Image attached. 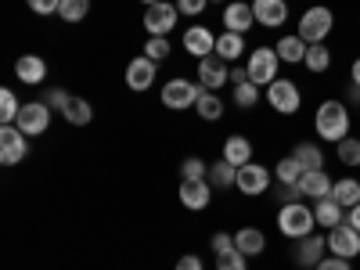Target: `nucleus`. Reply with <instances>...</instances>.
<instances>
[{"mask_svg":"<svg viewBox=\"0 0 360 270\" xmlns=\"http://www.w3.org/2000/svg\"><path fill=\"white\" fill-rule=\"evenodd\" d=\"M314 130H317L321 141L339 144L342 137H349V108H346L342 101H324V105L317 108Z\"/></svg>","mask_w":360,"mask_h":270,"instance_id":"obj_1","label":"nucleus"},{"mask_svg":"<svg viewBox=\"0 0 360 270\" xmlns=\"http://www.w3.org/2000/svg\"><path fill=\"white\" fill-rule=\"evenodd\" d=\"M317 227V217H314V209L307 202H288L281 205V213H278V231L285 238H292V242H299V238H307L314 234Z\"/></svg>","mask_w":360,"mask_h":270,"instance_id":"obj_2","label":"nucleus"},{"mask_svg":"<svg viewBox=\"0 0 360 270\" xmlns=\"http://www.w3.org/2000/svg\"><path fill=\"white\" fill-rule=\"evenodd\" d=\"M332 25H335L332 8H324V4L307 8V11H303V18H299V37H303L307 44H324V40H328V33H332Z\"/></svg>","mask_w":360,"mask_h":270,"instance_id":"obj_3","label":"nucleus"},{"mask_svg":"<svg viewBox=\"0 0 360 270\" xmlns=\"http://www.w3.org/2000/svg\"><path fill=\"white\" fill-rule=\"evenodd\" d=\"M278 65H281V58H278L274 47H256V51L249 54V62H245L249 79H252L256 86H270V83H274V79H278Z\"/></svg>","mask_w":360,"mask_h":270,"instance_id":"obj_4","label":"nucleus"},{"mask_svg":"<svg viewBox=\"0 0 360 270\" xmlns=\"http://www.w3.org/2000/svg\"><path fill=\"white\" fill-rule=\"evenodd\" d=\"M205 94L202 83H191V79H169L162 86V105L173 108V112H184L191 105H198V98Z\"/></svg>","mask_w":360,"mask_h":270,"instance_id":"obj_5","label":"nucleus"},{"mask_svg":"<svg viewBox=\"0 0 360 270\" xmlns=\"http://www.w3.org/2000/svg\"><path fill=\"white\" fill-rule=\"evenodd\" d=\"M15 127H18L25 137L47 134V127H51V105H47V101H29V105H22V112H18V119H15Z\"/></svg>","mask_w":360,"mask_h":270,"instance_id":"obj_6","label":"nucleus"},{"mask_svg":"<svg viewBox=\"0 0 360 270\" xmlns=\"http://www.w3.org/2000/svg\"><path fill=\"white\" fill-rule=\"evenodd\" d=\"M266 101H270V108H278L281 115H295L299 105H303V94H299V86L292 79H274L266 86Z\"/></svg>","mask_w":360,"mask_h":270,"instance_id":"obj_7","label":"nucleus"},{"mask_svg":"<svg viewBox=\"0 0 360 270\" xmlns=\"http://www.w3.org/2000/svg\"><path fill=\"white\" fill-rule=\"evenodd\" d=\"M270 180H274V173H270L266 166H256V162H245V166H238V191L242 195H263L270 188Z\"/></svg>","mask_w":360,"mask_h":270,"instance_id":"obj_8","label":"nucleus"},{"mask_svg":"<svg viewBox=\"0 0 360 270\" xmlns=\"http://www.w3.org/2000/svg\"><path fill=\"white\" fill-rule=\"evenodd\" d=\"M328 252H332V256H342V259L360 256V234H356L349 224L332 227V231H328Z\"/></svg>","mask_w":360,"mask_h":270,"instance_id":"obj_9","label":"nucleus"},{"mask_svg":"<svg viewBox=\"0 0 360 270\" xmlns=\"http://www.w3.org/2000/svg\"><path fill=\"white\" fill-rule=\"evenodd\" d=\"M25 155H29L25 134L18 127H4V130H0V162H4V166H18Z\"/></svg>","mask_w":360,"mask_h":270,"instance_id":"obj_10","label":"nucleus"},{"mask_svg":"<svg viewBox=\"0 0 360 270\" xmlns=\"http://www.w3.org/2000/svg\"><path fill=\"white\" fill-rule=\"evenodd\" d=\"M176 8L173 4H166V0H159V4H152V8H148L144 11V29H148V33H152V37H166L169 33V29L176 25Z\"/></svg>","mask_w":360,"mask_h":270,"instance_id":"obj_11","label":"nucleus"},{"mask_svg":"<svg viewBox=\"0 0 360 270\" xmlns=\"http://www.w3.org/2000/svg\"><path fill=\"white\" fill-rule=\"evenodd\" d=\"M324 249H328V238H324V234L299 238V242H295V263L303 266V270H310V266H317V263L324 259Z\"/></svg>","mask_w":360,"mask_h":270,"instance_id":"obj_12","label":"nucleus"},{"mask_svg":"<svg viewBox=\"0 0 360 270\" xmlns=\"http://www.w3.org/2000/svg\"><path fill=\"white\" fill-rule=\"evenodd\" d=\"M227 79H231V69H227L224 58L209 54V58H202V62H198V83H202L205 90H217V86H224Z\"/></svg>","mask_w":360,"mask_h":270,"instance_id":"obj_13","label":"nucleus"},{"mask_svg":"<svg viewBox=\"0 0 360 270\" xmlns=\"http://www.w3.org/2000/svg\"><path fill=\"white\" fill-rule=\"evenodd\" d=\"M252 15H256L259 25L278 29V25L288 22V4L285 0H252Z\"/></svg>","mask_w":360,"mask_h":270,"instance_id":"obj_14","label":"nucleus"},{"mask_svg":"<svg viewBox=\"0 0 360 270\" xmlns=\"http://www.w3.org/2000/svg\"><path fill=\"white\" fill-rule=\"evenodd\" d=\"M252 22H256V15H252V4H242V0H231V4L224 8V29H231V33H249L252 29Z\"/></svg>","mask_w":360,"mask_h":270,"instance_id":"obj_15","label":"nucleus"},{"mask_svg":"<svg viewBox=\"0 0 360 270\" xmlns=\"http://www.w3.org/2000/svg\"><path fill=\"white\" fill-rule=\"evenodd\" d=\"M15 76L22 83H29V86H37V83L47 79V62H44L40 54H22L18 62H15Z\"/></svg>","mask_w":360,"mask_h":270,"instance_id":"obj_16","label":"nucleus"},{"mask_svg":"<svg viewBox=\"0 0 360 270\" xmlns=\"http://www.w3.org/2000/svg\"><path fill=\"white\" fill-rule=\"evenodd\" d=\"M152 79H155V62L152 58H134V62L127 65V86L130 90H148L152 86Z\"/></svg>","mask_w":360,"mask_h":270,"instance_id":"obj_17","label":"nucleus"},{"mask_svg":"<svg viewBox=\"0 0 360 270\" xmlns=\"http://www.w3.org/2000/svg\"><path fill=\"white\" fill-rule=\"evenodd\" d=\"M209 198H213V184H209V180H184V184H180V202L188 209H205Z\"/></svg>","mask_w":360,"mask_h":270,"instance_id":"obj_18","label":"nucleus"},{"mask_svg":"<svg viewBox=\"0 0 360 270\" xmlns=\"http://www.w3.org/2000/svg\"><path fill=\"white\" fill-rule=\"evenodd\" d=\"M314 217H317V224H321V227L332 231V227L346 224V209H342L332 195H324V198H317V202H314Z\"/></svg>","mask_w":360,"mask_h":270,"instance_id":"obj_19","label":"nucleus"},{"mask_svg":"<svg viewBox=\"0 0 360 270\" xmlns=\"http://www.w3.org/2000/svg\"><path fill=\"white\" fill-rule=\"evenodd\" d=\"M299 188H303V195H310V198L317 202V198H324V195H332L335 180L328 176L324 169H307L303 176H299Z\"/></svg>","mask_w":360,"mask_h":270,"instance_id":"obj_20","label":"nucleus"},{"mask_svg":"<svg viewBox=\"0 0 360 270\" xmlns=\"http://www.w3.org/2000/svg\"><path fill=\"white\" fill-rule=\"evenodd\" d=\"M184 47H188V51L198 58V62H202V58H209V54L217 51V37L209 33V29L195 25V29H188V33H184Z\"/></svg>","mask_w":360,"mask_h":270,"instance_id":"obj_21","label":"nucleus"},{"mask_svg":"<svg viewBox=\"0 0 360 270\" xmlns=\"http://www.w3.org/2000/svg\"><path fill=\"white\" fill-rule=\"evenodd\" d=\"M242 51H245V37L224 29V33L217 37V51H213V54L224 58V62H238V58H242Z\"/></svg>","mask_w":360,"mask_h":270,"instance_id":"obj_22","label":"nucleus"},{"mask_svg":"<svg viewBox=\"0 0 360 270\" xmlns=\"http://www.w3.org/2000/svg\"><path fill=\"white\" fill-rule=\"evenodd\" d=\"M278 51V58H281V62H288V65H295V62H303V58H307V51H310V44L303 40V37H281V44L274 47Z\"/></svg>","mask_w":360,"mask_h":270,"instance_id":"obj_23","label":"nucleus"},{"mask_svg":"<svg viewBox=\"0 0 360 270\" xmlns=\"http://www.w3.org/2000/svg\"><path fill=\"white\" fill-rule=\"evenodd\" d=\"M332 198H335V202L346 209V213H349L353 205H360V180H353V176H342V180H335Z\"/></svg>","mask_w":360,"mask_h":270,"instance_id":"obj_24","label":"nucleus"},{"mask_svg":"<svg viewBox=\"0 0 360 270\" xmlns=\"http://www.w3.org/2000/svg\"><path fill=\"white\" fill-rule=\"evenodd\" d=\"M224 159L227 162H234V166H245V162H252V144H249V137H227L224 141Z\"/></svg>","mask_w":360,"mask_h":270,"instance_id":"obj_25","label":"nucleus"},{"mask_svg":"<svg viewBox=\"0 0 360 270\" xmlns=\"http://www.w3.org/2000/svg\"><path fill=\"white\" fill-rule=\"evenodd\" d=\"M234 242H238V252H245V256H259L266 249V234L256 231V227H242L234 234Z\"/></svg>","mask_w":360,"mask_h":270,"instance_id":"obj_26","label":"nucleus"},{"mask_svg":"<svg viewBox=\"0 0 360 270\" xmlns=\"http://www.w3.org/2000/svg\"><path fill=\"white\" fill-rule=\"evenodd\" d=\"M292 155L299 159V166H303V169H324V152H321V144H310V141H299Z\"/></svg>","mask_w":360,"mask_h":270,"instance_id":"obj_27","label":"nucleus"},{"mask_svg":"<svg viewBox=\"0 0 360 270\" xmlns=\"http://www.w3.org/2000/svg\"><path fill=\"white\" fill-rule=\"evenodd\" d=\"M209 184L213 188H231V184H238V166L234 162H227V159H220V162H213L209 166Z\"/></svg>","mask_w":360,"mask_h":270,"instance_id":"obj_28","label":"nucleus"},{"mask_svg":"<svg viewBox=\"0 0 360 270\" xmlns=\"http://www.w3.org/2000/svg\"><path fill=\"white\" fill-rule=\"evenodd\" d=\"M307 169L299 166V159L295 155H285L278 166H274V176H278V184L285 188V184H299V176H303Z\"/></svg>","mask_w":360,"mask_h":270,"instance_id":"obj_29","label":"nucleus"},{"mask_svg":"<svg viewBox=\"0 0 360 270\" xmlns=\"http://www.w3.org/2000/svg\"><path fill=\"white\" fill-rule=\"evenodd\" d=\"M303 65H307L310 72H328V65H332V51H328L324 44H310Z\"/></svg>","mask_w":360,"mask_h":270,"instance_id":"obj_30","label":"nucleus"},{"mask_svg":"<svg viewBox=\"0 0 360 270\" xmlns=\"http://www.w3.org/2000/svg\"><path fill=\"white\" fill-rule=\"evenodd\" d=\"M18 112H22V105H18V98H15V90H0V123L4 127H15V119H18Z\"/></svg>","mask_w":360,"mask_h":270,"instance_id":"obj_31","label":"nucleus"},{"mask_svg":"<svg viewBox=\"0 0 360 270\" xmlns=\"http://www.w3.org/2000/svg\"><path fill=\"white\" fill-rule=\"evenodd\" d=\"M62 115L69 119L72 127H86L90 119H94V108H90V101H83V98H72V105H69Z\"/></svg>","mask_w":360,"mask_h":270,"instance_id":"obj_32","label":"nucleus"},{"mask_svg":"<svg viewBox=\"0 0 360 270\" xmlns=\"http://www.w3.org/2000/svg\"><path fill=\"white\" fill-rule=\"evenodd\" d=\"M256 101H259V86H256L252 79L234 83V105H238V108H256Z\"/></svg>","mask_w":360,"mask_h":270,"instance_id":"obj_33","label":"nucleus"},{"mask_svg":"<svg viewBox=\"0 0 360 270\" xmlns=\"http://www.w3.org/2000/svg\"><path fill=\"white\" fill-rule=\"evenodd\" d=\"M195 108H198V115H202V119H209V123L224 115V101L213 94V90H205V94L198 98V105H195Z\"/></svg>","mask_w":360,"mask_h":270,"instance_id":"obj_34","label":"nucleus"},{"mask_svg":"<svg viewBox=\"0 0 360 270\" xmlns=\"http://www.w3.org/2000/svg\"><path fill=\"white\" fill-rule=\"evenodd\" d=\"M335 148H339V162L342 166H360V137H342Z\"/></svg>","mask_w":360,"mask_h":270,"instance_id":"obj_35","label":"nucleus"},{"mask_svg":"<svg viewBox=\"0 0 360 270\" xmlns=\"http://www.w3.org/2000/svg\"><path fill=\"white\" fill-rule=\"evenodd\" d=\"M65 22H83L90 15V0H62V8H58Z\"/></svg>","mask_w":360,"mask_h":270,"instance_id":"obj_36","label":"nucleus"},{"mask_svg":"<svg viewBox=\"0 0 360 270\" xmlns=\"http://www.w3.org/2000/svg\"><path fill=\"white\" fill-rule=\"evenodd\" d=\"M166 54H169V40L166 37H152L144 44V58H152V62H162Z\"/></svg>","mask_w":360,"mask_h":270,"instance_id":"obj_37","label":"nucleus"},{"mask_svg":"<svg viewBox=\"0 0 360 270\" xmlns=\"http://www.w3.org/2000/svg\"><path fill=\"white\" fill-rule=\"evenodd\" d=\"M180 176L184 180H205L209 176V166L202 159H184V166H180Z\"/></svg>","mask_w":360,"mask_h":270,"instance_id":"obj_38","label":"nucleus"},{"mask_svg":"<svg viewBox=\"0 0 360 270\" xmlns=\"http://www.w3.org/2000/svg\"><path fill=\"white\" fill-rule=\"evenodd\" d=\"M217 270H249V256H245V252L217 256Z\"/></svg>","mask_w":360,"mask_h":270,"instance_id":"obj_39","label":"nucleus"},{"mask_svg":"<svg viewBox=\"0 0 360 270\" xmlns=\"http://www.w3.org/2000/svg\"><path fill=\"white\" fill-rule=\"evenodd\" d=\"M47 105L58 108V112H65V108L72 105V94H69V90H62V86H51V90H47Z\"/></svg>","mask_w":360,"mask_h":270,"instance_id":"obj_40","label":"nucleus"},{"mask_svg":"<svg viewBox=\"0 0 360 270\" xmlns=\"http://www.w3.org/2000/svg\"><path fill=\"white\" fill-rule=\"evenodd\" d=\"M213 252L217 256H231V252H238V242H234V234H213Z\"/></svg>","mask_w":360,"mask_h":270,"instance_id":"obj_41","label":"nucleus"},{"mask_svg":"<svg viewBox=\"0 0 360 270\" xmlns=\"http://www.w3.org/2000/svg\"><path fill=\"white\" fill-rule=\"evenodd\" d=\"M29 11H37V15H58V8H62V0H25Z\"/></svg>","mask_w":360,"mask_h":270,"instance_id":"obj_42","label":"nucleus"},{"mask_svg":"<svg viewBox=\"0 0 360 270\" xmlns=\"http://www.w3.org/2000/svg\"><path fill=\"white\" fill-rule=\"evenodd\" d=\"M314 270H353V266H349V259H342V256H324Z\"/></svg>","mask_w":360,"mask_h":270,"instance_id":"obj_43","label":"nucleus"},{"mask_svg":"<svg viewBox=\"0 0 360 270\" xmlns=\"http://www.w3.org/2000/svg\"><path fill=\"white\" fill-rule=\"evenodd\" d=\"M205 4H209V0H176V11H184V15H202Z\"/></svg>","mask_w":360,"mask_h":270,"instance_id":"obj_44","label":"nucleus"},{"mask_svg":"<svg viewBox=\"0 0 360 270\" xmlns=\"http://www.w3.org/2000/svg\"><path fill=\"white\" fill-rule=\"evenodd\" d=\"M307 195H303V188H299V184H285L281 188V205H288V202H303Z\"/></svg>","mask_w":360,"mask_h":270,"instance_id":"obj_45","label":"nucleus"},{"mask_svg":"<svg viewBox=\"0 0 360 270\" xmlns=\"http://www.w3.org/2000/svg\"><path fill=\"white\" fill-rule=\"evenodd\" d=\"M176 270H205V266H202V259H198L195 252H188V256L176 259Z\"/></svg>","mask_w":360,"mask_h":270,"instance_id":"obj_46","label":"nucleus"},{"mask_svg":"<svg viewBox=\"0 0 360 270\" xmlns=\"http://www.w3.org/2000/svg\"><path fill=\"white\" fill-rule=\"evenodd\" d=\"M346 224H349V227H353V231L360 234V205H353L349 213H346Z\"/></svg>","mask_w":360,"mask_h":270,"instance_id":"obj_47","label":"nucleus"},{"mask_svg":"<svg viewBox=\"0 0 360 270\" xmlns=\"http://www.w3.org/2000/svg\"><path fill=\"white\" fill-rule=\"evenodd\" d=\"M245 79H249V69L245 65H234L231 69V83H245Z\"/></svg>","mask_w":360,"mask_h":270,"instance_id":"obj_48","label":"nucleus"},{"mask_svg":"<svg viewBox=\"0 0 360 270\" xmlns=\"http://www.w3.org/2000/svg\"><path fill=\"white\" fill-rule=\"evenodd\" d=\"M349 79H353V86H360V58H356L353 69H349Z\"/></svg>","mask_w":360,"mask_h":270,"instance_id":"obj_49","label":"nucleus"},{"mask_svg":"<svg viewBox=\"0 0 360 270\" xmlns=\"http://www.w3.org/2000/svg\"><path fill=\"white\" fill-rule=\"evenodd\" d=\"M141 4H148V8H152V4H159V0H141Z\"/></svg>","mask_w":360,"mask_h":270,"instance_id":"obj_50","label":"nucleus"},{"mask_svg":"<svg viewBox=\"0 0 360 270\" xmlns=\"http://www.w3.org/2000/svg\"><path fill=\"white\" fill-rule=\"evenodd\" d=\"M299 270H303V266H299Z\"/></svg>","mask_w":360,"mask_h":270,"instance_id":"obj_51","label":"nucleus"}]
</instances>
